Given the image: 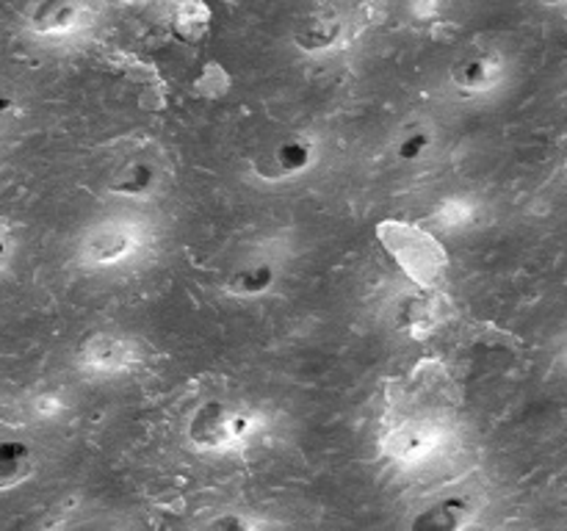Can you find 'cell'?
Masks as SVG:
<instances>
[{
	"label": "cell",
	"instance_id": "6da1fadb",
	"mask_svg": "<svg viewBox=\"0 0 567 531\" xmlns=\"http://www.w3.org/2000/svg\"><path fill=\"white\" fill-rule=\"evenodd\" d=\"M256 429V416L230 407L227 402H205L189 423V438L197 449L233 451Z\"/></svg>",
	"mask_w": 567,
	"mask_h": 531
},
{
	"label": "cell",
	"instance_id": "7a4b0ae2",
	"mask_svg": "<svg viewBox=\"0 0 567 531\" xmlns=\"http://www.w3.org/2000/svg\"><path fill=\"white\" fill-rule=\"evenodd\" d=\"M379 236H383L390 255H396V258L401 260L405 272L410 274L416 283H421L423 289H429V285L440 278V272L446 269V252H443V249L438 247V241L429 238L427 233L416 230V238H412L416 247H410V241H407V225L388 222V225L379 227Z\"/></svg>",
	"mask_w": 567,
	"mask_h": 531
},
{
	"label": "cell",
	"instance_id": "3957f363",
	"mask_svg": "<svg viewBox=\"0 0 567 531\" xmlns=\"http://www.w3.org/2000/svg\"><path fill=\"white\" fill-rule=\"evenodd\" d=\"M141 249L139 227L131 222H103L81 241V260L87 266H116Z\"/></svg>",
	"mask_w": 567,
	"mask_h": 531
},
{
	"label": "cell",
	"instance_id": "277c9868",
	"mask_svg": "<svg viewBox=\"0 0 567 531\" xmlns=\"http://www.w3.org/2000/svg\"><path fill=\"white\" fill-rule=\"evenodd\" d=\"M316 145L305 136H291L280 142L272 150V156L263 158L261 178L267 180H294L305 174L316 163Z\"/></svg>",
	"mask_w": 567,
	"mask_h": 531
},
{
	"label": "cell",
	"instance_id": "5b68a950",
	"mask_svg": "<svg viewBox=\"0 0 567 531\" xmlns=\"http://www.w3.org/2000/svg\"><path fill=\"white\" fill-rule=\"evenodd\" d=\"M474 507L465 498H440L410 520V531H463Z\"/></svg>",
	"mask_w": 567,
	"mask_h": 531
},
{
	"label": "cell",
	"instance_id": "8992f818",
	"mask_svg": "<svg viewBox=\"0 0 567 531\" xmlns=\"http://www.w3.org/2000/svg\"><path fill=\"white\" fill-rule=\"evenodd\" d=\"M158 183V172L150 161H128L120 172L111 178V194H120V196H128V200H145Z\"/></svg>",
	"mask_w": 567,
	"mask_h": 531
},
{
	"label": "cell",
	"instance_id": "52a82bcc",
	"mask_svg": "<svg viewBox=\"0 0 567 531\" xmlns=\"http://www.w3.org/2000/svg\"><path fill=\"white\" fill-rule=\"evenodd\" d=\"M83 365L94 371H122L131 365V349L128 343L120 338L98 336L83 347Z\"/></svg>",
	"mask_w": 567,
	"mask_h": 531
},
{
	"label": "cell",
	"instance_id": "ba28073f",
	"mask_svg": "<svg viewBox=\"0 0 567 531\" xmlns=\"http://www.w3.org/2000/svg\"><path fill=\"white\" fill-rule=\"evenodd\" d=\"M274 280H277V269H274V263H269V260H256V263L241 266V269H236V272L230 274V280H227V291L236 296H247V300H252V296L267 294V291L274 285Z\"/></svg>",
	"mask_w": 567,
	"mask_h": 531
},
{
	"label": "cell",
	"instance_id": "9c48e42d",
	"mask_svg": "<svg viewBox=\"0 0 567 531\" xmlns=\"http://www.w3.org/2000/svg\"><path fill=\"white\" fill-rule=\"evenodd\" d=\"M34 471V456L31 449L20 440H0V490L14 487Z\"/></svg>",
	"mask_w": 567,
	"mask_h": 531
},
{
	"label": "cell",
	"instance_id": "30bf717a",
	"mask_svg": "<svg viewBox=\"0 0 567 531\" xmlns=\"http://www.w3.org/2000/svg\"><path fill=\"white\" fill-rule=\"evenodd\" d=\"M498 81V61L490 56L465 58L454 67V83L465 92H487Z\"/></svg>",
	"mask_w": 567,
	"mask_h": 531
},
{
	"label": "cell",
	"instance_id": "8fae6325",
	"mask_svg": "<svg viewBox=\"0 0 567 531\" xmlns=\"http://www.w3.org/2000/svg\"><path fill=\"white\" fill-rule=\"evenodd\" d=\"M78 23V9L67 0H47L45 7L34 14V29L39 34H56V31H70Z\"/></svg>",
	"mask_w": 567,
	"mask_h": 531
},
{
	"label": "cell",
	"instance_id": "7c38bea8",
	"mask_svg": "<svg viewBox=\"0 0 567 531\" xmlns=\"http://www.w3.org/2000/svg\"><path fill=\"white\" fill-rule=\"evenodd\" d=\"M429 147H432V133L427 127H407L396 142V158L405 163H416L427 158Z\"/></svg>",
	"mask_w": 567,
	"mask_h": 531
},
{
	"label": "cell",
	"instance_id": "4fadbf2b",
	"mask_svg": "<svg viewBox=\"0 0 567 531\" xmlns=\"http://www.w3.org/2000/svg\"><path fill=\"white\" fill-rule=\"evenodd\" d=\"M427 449L429 438H423L416 429H399V432L394 434V454L401 456V460H412V456H418Z\"/></svg>",
	"mask_w": 567,
	"mask_h": 531
},
{
	"label": "cell",
	"instance_id": "5bb4252c",
	"mask_svg": "<svg viewBox=\"0 0 567 531\" xmlns=\"http://www.w3.org/2000/svg\"><path fill=\"white\" fill-rule=\"evenodd\" d=\"M194 531H252V526H249L247 518H241V515L225 512V515H216V518H211L208 523H203L200 529H194Z\"/></svg>",
	"mask_w": 567,
	"mask_h": 531
},
{
	"label": "cell",
	"instance_id": "9a60e30c",
	"mask_svg": "<svg viewBox=\"0 0 567 531\" xmlns=\"http://www.w3.org/2000/svg\"><path fill=\"white\" fill-rule=\"evenodd\" d=\"M338 36V23H316L310 29V34L305 36V45L302 47H327Z\"/></svg>",
	"mask_w": 567,
	"mask_h": 531
},
{
	"label": "cell",
	"instance_id": "2e32d148",
	"mask_svg": "<svg viewBox=\"0 0 567 531\" xmlns=\"http://www.w3.org/2000/svg\"><path fill=\"white\" fill-rule=\"evenodd\" d=\"M9 255H12V241H9V236L0 233V269L9 263Z\"/></svg>",
	"mask_w": 567,
	"mask_h": 531
},
{
	"label": "cell",
	"instance_id": "e0dca14e",
	"mask_svg": "<svg viewBox=\"0 0 567 531\" xmlns=\"http://www.w3.org/2000/svg\"><path fill=\"white\" fill-rule=\"evenodd\" d=\"M7 105H9V103H7V100H3V98H0V111H3V109H7Z\"/></svg>",
	"mask_w": 567,
	"mask_h": 531
}]
</instances>
